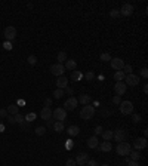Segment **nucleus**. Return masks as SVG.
I'll list each match as a JSON object with an SVG mask.
<instances>
[{
	"label": "nucleus",
	"mask_w": 148,
	"mask_h": 166,
	"mask_svg": "<svg viewBox=\"0 0 148 166\" xmlns=\"http://www.w3.org/2000/svg\"><path fill=\"white\" fill-rule=\"evenodd\" d=\"M93 116H95V108H93L90 104L84 105V107L80 110V117H81L83 120H90Z\"/></svg>",
	"instance_id": "1"
},
{
	"label": "nucleus",
	"mask_w": 148,
	"mask_h": 166,
	"mask_svg": "<svg viewBox=\"0 0 148 166\" xmlns=\"http://www.w3.org/2000/svg\"><path fill=\"white\" fill-rule=\"evenodd\" d=\"M64 90H65L67 93H73V89H71V87H68V86H67V87H65Z\"/></svg>",
	"instance_id": "50"
},
{
	"label": "nucleus",
	"mask_w": 148,
	"mask_h": 166,
	"mask_svg": "<svg viewBox=\"0 0 148 166\" xmlns=\"http://www.w3.org/2000/svg\"><path fill=\"white\" fill-rule=\"evenodd\" d=\"M77 101H78L80 104H83V105H87V104H90V101H92V96H90V95H86V93H83V95H80V96L77 98Z\"/></svg>",
	"instance_id": "18"
},
{
	"label": "nucleus",
	"mask_w": 148,
	"mask_h": 166,
	"mask_svg": "<svg viewBox=\"0 0 148 166\" xmlns=\"http://www.w3.org/2000/svg\"><path fill=\"white\" fill-rule=\"evenodd\" d=\"M112 133H114V130H104V132H102L104 141H111V139H112Z\"/></svg>",
	"instance_id": "27"
},
{
	"label": "nucleus",
	"mask_w": 148,
	"mask_h": 166,
	"mask_svg": "<svg viewBox=\"0 0 148 166\" xmlns=\"http://www.w3.org/2000/svg\"><path fill=\"white\" fill-rule=\"evenodd\" d=\"M3 46H4V49H7V50H10V49H12V42H4V44H3Z\"/></svg>",
	"instance_id": "43"
},
{
	"label": "nucleus",
	"mask_w": 148,
	"mask_h": 166,
	"mask_svg": "<svg viewBox=\"0 0 148 166\" xmlns=\"http://www.w3.org/2000/svg\"><path fill=\"white\" fill-rule=\"evenodd\" d=\"M120 113L121 114H124V116H127V114H132L133 113V102L132 101H121L120 104Z\"/></svg>",
	"instance_id": "2"
},
{
	"label": "nucleus",
	"mask_w": 148,
	"mask_h": 166,
	"mask_svg": "<svg viewBox=\"0 0 148 166\" xmlns=\"http://www.w3.org/2000/svg\"><path fill=\"white\" fill-rule=\"evenodd\" d=\"M52 124H53V119H49L47 120V126H52Z\"/></svg>",
	"instance_id": "51"
},
{
	"label": "nucleus",
	"mask_w": 148,
	"mask_h": 166,
	"mask_svg": "<svg viewBox=\"0 0 148 166\" xmlns=\"http://www.w3.org/2000/svg\"><path fill=\"white\" fill-rule=\"evenodd\" d=\"M132 70H133V68H132L130 64H124V67H123V73H124V74H130Z\"/></svg>",
	"instance_id": "32"
},
{
	"label": "nucleus",
	"mask_w": 148,
	"mask_h": 166,
	"mask_svg": "<svg viewBox=\"0 0 148 166\" xmlns=\"http://www.w3.org/2000/svg\"><path fill=\"white\" fill-rule=\"evenodd\" d=\"M101 61L102 62H107V61H111V55L108 53V52H104V53H101Z\"/></svg>",
	"instance_id": "29"
},
{
	"label": "nucleus",
	"mask_w": 148,
	"mask_h": 166,
	"mask_svg": "<svg viewBox=\"0 0 148 166\" xmlns=\"http://www.w3.org/2000/svg\"><path fill=\"white\" fill-rule=\"evenodd\" d=\"M124 80H126V82H124L126 86H136V84H139V76L130 73V74H126Z\"/></svg>",
	"instance_id": "8"
},
{
	"label": "nucleus",
	"mask_w": 148,
	"mask_h": 166,
	"mask_svg": "<svg viewBox=\"0 0 148 166\" xmlns=\"http://www.w3.org/2000/svg\"><path fill=\"white\" fill-rule=\"evenodd\" d=\"M52 117L56 122H64L67 119V110L62 108V107H59V108H56V110L52 111Z\"/></svg>",
	"instance_id": "4"
},
{
	"label": "nucleus",
	"mask_w": 148,
	"mask_h": 166,
	"mask_svg": "<svg viewBox=\"0 0 148 166\" xmlns=\"http://www.w3.org/2000/svg\"><path fill=\"white\" fill-rule=\"evenodd\" d=\"M0 117H4V119L7 117V110H6V108H1V110H0Z\"/></svg>",
	"instance_id": "42"
},
{
	"label": "nucleus",
	"mask_w": 148,
	"mask_h": 166,
	"mask_svg": "<svg viewBox=\"0 0 148 166\" xmlns=\"http://www.w3.org/2000/svg\"><path fill=\"white\" fill-rule=\"evenodd\" d=\"M118 12H120V15H123V16H130V15L133 13V6L129 4V3H124Z\"/></svg>",
	"instance_id": "12"
},
{
	"label": "nucleus",
	"mask_w": 148,
	"mask_h": 166,
	"mask_svg": "<svg viewBox=\"0 0 148 166\" xmlns=\"http://www.w3.org/2000/svg\"><path fill=\"white\" fill-rule=\"evenodd\" d=\"M124 77H126V74H124L123 71H115V73H114V79H115L117 82H123Z\"/></svg>",
	"instance_id": "26"
},
{
	"label": "nucleus",
	"mask_w": 148,
	"mask_h": 166,
	"mask_svg": "<svg viewBox=\"0 0 148 166\" xmlns=\"http://www.w3.org/2000/svg\"><path fill=\"white\" fill-rule=\"evenodd\" d=\"M68 86V79L65 76H59L56 77V87L58 89H65Z\"/></svg>",
	"instance_id": "15"
},
{
	"label": "nucleus",
	"mask_w": 148,
	"mask_h": 166,
	"mask_svg": "<svg viewBox=\"0 0 148 166\" xmlns=\"http://www.w3.org/2000/svg\"><path fill=\"white\" fill-rule=\"evenodd\" d=\"M64 67H65V70H73V71H74V70H75V67H77V62H75L74 59H67Z\"/></svg>",
	"instance_id": "23"
},
{
	"label": "nucleus",
	"mask_w": 148,
	"mask_h": 166,
	"mask_svg": "<svg viewBox=\"0 0 148 166\" xmlns=\"http://www.w3.org/2000/svg\"><path fill=\"white\" fill-rule=\"evenodd\" d=\"M68 135L70 136H75V135H78L80 133V127L78 126H75V124H73V126H68Z\"/></svg>",
	"instance_id": "20"
},
{
	"label": "nucleus",
	"mask_w": 148,
	"mask_h": 166,
	"mask_svg": "<svg viewBox=\"0 0 148 166\" xmlns=\"http://www.w3.org/2000/svg\"><path fill=\"white\" fill-rule=\"evenodd\" d=\"M118 156H129V153L132 151V147L129 142H118L117 148H115Z\"/></svg>",
	"instance_id": "3"
},
{
	"label": "nucleus",
	"mask_w": 148,
	"mask_h": 166,
	"mask_svg": "<svg viewBox=\"0 0 148 166\" xmlns=\"http://www.w3.org/2000/svg\"><path fill=\"white\" fill-rule=\"evenodd\" d=\"M65 147L70 150V148H73V141L71 139H67V144H65Z\"/></svg>",
	"instance_id": "49"
},
{
	"label": "nucleus",
	"mask_w": 148,
	"mask_h": 166,
	"mask_svg": "<svg viewBox=\"0 0 148 166\" xmlns=\"http://www.w3.org/2000/svg\"><path fill=\"white\" fill-rule=\"evenodd\" d=\"M34 132H36L38 136H40V135H44V132H46V127H43V126H38V127H36V130H34Z\"/></svg>",
	"instance_id": "34"
},
{
	"label": "nucleus",
	"mask_w": 148,
	"mask_h": 166,
	"mask_svg": "<svg viewBox=\"0 0 148 166\" xmlns=\"http://www.w3.org/2000/svg\"><path fill=\"white\" fill-rule=\"evenodd\" d=\"M40 117H41L43 120L52 119V110H50V107H43V110H41V113H40Z\"/></svg>",
	"instance_id": "17"
},
{
	"label": "nucleus",
	"mask_w": 148,
	"mask_h": 166,
	"mask_svg": "<svg viewBox=\"0 0 148 166\" xmlns=\"http://www.w3.org/2000/svg\"><path fill=\"white\" fill-rule=\"evenodd\" d=\"M13 120H15V123H22V122H24V116L18 113V114L13 116Z\"/></svg>",
	"instance_id": "33"
},
{
	"label": "nucleus",
	"mask_w": 148,
	"mask_h": 166,
	"mask_svg": "<svg viewBox=\"0 0 148 166\" xmlns=\"http://www.w3.org/2000/svg\"><path fill=\"white\" fill-rule=\"evenodd\" d=\"M127 166H139V163L135 162V160H130V159H129V160H127Z\"/></svg>",
	"instance_id": "45"
},
{
	"label": "nucleus",
	"mask_w": 148,
	"mask_h": 166,
	"mask_svg": "<svg viewBox=\"0 0 148 166\" xmlns=\"http://www.w3.org/2000/svg\"><path fill=\"white\" fill-rule=\"evenodd\" d=\"M77 166H78V165H77Z\"/></svg>",
	"instance_id": "55"
},
{
	"label": "nucleus",
	"mask_w": 148,
	"mask_h": 166,
	"mask_svg": "<svg viewBox=\"0 0 148 166\" xmlns=\"http://www.w3.org/2000/svg\"><path fill=\"white\" fill-rule=\"evenodd\" d=\"M64 71H65L64 64H53V65L50 67V73H52L53 76H56V77L64 76Z\"/></svg>",
	"instance_id": "7"
},
{
	"label": "nucleus",
	"mask_w": 148,
	"mask_h": 166,
	"mask_svg": "<svg viewBox=\"0 0 148 166\" xmlns=\"http://www.w3.org/2000/svg\"><path fill=\"white\" fill-rule=\"evenodd\" d=\"M77 104H78L77 98H75V96H70V98L65 101V104H64V108H65V110H68V111H73V110H75Z\"/></svg>",
	"instance_id": "10"
},
{
	"label": "nucleus",
	"mask_w": 148,
	"mask_h": 166,
	"mask_svg": "<svg viewBox=\"0 0 148 166\" xmlns=\"http://www.w3.org/2000/svg\"><path fill=\"white\" fill-rule=\"evenodd\" d=\"M74 160H75V165L84 166L87 163V160H89V154L87 153H80V154H77V157Z\"/></svg>",
	"instance_id": "11"
},
{
	"label": "nucleus",
	"mask_w": 148,
	"mask_h": 166,
	"mask_svg": "<svg viewBox=\"0 0 148 166\" xmlns=\"http://www.w3.org/2000/svg\"><path fill=\"white\" fill-rule=\"evenodd\" d=\"M147 92H148V86L145 84V86H144V93H147Z\"/></svg>",
	"instance_id": "53"
},
{
	"label": "nucleus",
	"mask_w": 148,
	"mask_h": 166,
	"mask_svg": "<svg viewBox=\"0 0 148 166\" xmlns=\"http://www.w3.org/2000/svg\"><path fill=\"white\" fill-rule=\"evenodd\" d=\"M84 79H86V80H92V79H93V73H92V71H87L86 76H84Z\"/></svg>",
	"instance_id": "40"
},
{
	"label": "nucleus",
	"mask_w": 148,
	"mask_h": 166,
	"mask_svg": "<svg viewBox=\"0 0 148 166\" xmlns=\"http://www.w3.org/2000/svg\"><path fill=\"white\" fill-rule=\"evenodd\" d=\"M65 166H77V165H75V160H74V159H68V160L65 162Z\"/></svg>",
	"instance_id": "39"
},
{
	"label": "nucleus",
	"mask_w": 148,
	"mask_h": 166,
	"mask_svg": "<svg viewBox=\"0 0 148 166\" xmlns=\"http://www.w3.org/2000/svg\"><path fill=\"white\" fill-rule=\"evenodd\" d=\"M3 36H4V39H6L7 42L15 40V37H16V28H15V27H12V25L6 27V28H4V31H3Z\"/></svg>",
	"instance_id": "5"
},
{
	"label": "nucleus",
	"mask_w": 148,
	"mask_h": 166,
	"mask_svg": "<svg viewBox=\"0 0 148 166\" xmlns=\"http://www.w3.org/2000/svg\"><path fill=\"white\" fill-rule=\"evenodd\" d=\"M86 166H99V165H98V162H96L95 159H89L87 163H86Z\"/></svg>",
	"instance_id": "36"
},
{
	"label": "nucleus",
	"mask_w": 148,
	"mask_h": 166,
	"mask_svg": "<svg viewBox=\"0 0 148 166\" xmlns=\"http://www.w3.org/2000/svg\"><path fill=\"white\" fill-rule=\"evenodd\" d=\"M110 64H111V67H112L115 71H121V70H123V67H124V61H123L121 58H111Z\"/></svg>",
	"instance_id": "9"
},
{
	"label": "nucleus",
	"mask_w": 148,
	"mask_h": 166,
	"mask_svg": "<svg viewBox=\"0 0 148 166\" xmlns=\"http://www.w3.org/2000/svg\"><path fill=\"white\" fill-rule=\"evenodd\" d=\"M19 124H21V127H22L24 130H28V129H30V123H28V122H25V120H24L22 123H19Z\"/></svg>",
	"instance_id": "38"
},
{
	"label": "nucleus",
	"mask_w": 148,
	"mask_h": 166,
	"mask_svg": "<svg viewBox=\"0 0 148 166\" xmlns=\"http://www.w3.org/2000/svg\"><path fill=\"white\" fill-rule=\"evenodd\" d=\"M24 120H25V122H28V123H31L33 120H36V114H34V113H28V114L24 117Z\"/></svg>",
	"instance_id": "31"
},
{
	"label": "nucleus",
	"mask_w": 148,
	"mask_h": 166,
	"mask_svg": "<svg viewBox=\"0 0 148 166\" xmlns=\"http://www.w3.org/2000/svg\"><path fill=\"white\" fill-rule=\"evenodd\" d=\"M6 120H7V122H9L10 124H15V120H13V116H10V114H7Z\"/></svg>",
	"instance_id": "44"
},
{
	"label": "nucleus",
	"mask_w": 148,
	"mask_h": 166,
	"mask_svg": "<svg viewBox=\"0 0 148 166\" xmlns=\"http://www.w3.org/2000/svg\"><path fill=\"white\" fill-rule=\"evenodd\" d=\"M50 104H52V101H50V99H46V107H49Z\"/></svg>",
	"instance_id": "52"
},
{
	"label": "nucleus",
	"mask_w": 148,
	"mask_h": 166,
	"mask_svg": "<svg viewBox=\"0 0 148 166\" xmlns=\"http://www.w3.org/2000/svg\"><path fill=\"white\" fill-rule=\"evenodd\" d=\"M126 89H127V86H126V83L124 82H117L114 84V90H115V95H124L126 93Z\"/></svg>",
	"instance_id": "13"
},
{
	"label": "nucleus",
	"mask_w": 148,
	"mask_h": 166,
	"mask_svg": "<svg viewBox=\"0 0 148 166\" xmlns=\"http://www.w3.org/2000/svg\"><path fill=\"white\" fill-rule=\"evenodd\" d=\"M112 138L115 139V142H124L126 138H127V132L124 129H117L114 133H112Z\"/></svg>",
	"instance_id": "6"
},
{
	"label": "nucleus",
	"mask_w": 148,
	"mask_h": 166,
	"mask_svg": "<svg viewBox=\"0 0 148 166\" xmlns=\"http://www.w3.org/2000/svg\"><path fill=\"white\" fill-rule=\"evenodd\" d=\"M56 59H58V64H62V62H65V61H67L68 58H67V53H65L64 50H61V52L58 53Z\"/></svg>",
	"instance_id": "25"
},
{
	"label": "nucleus",
	"mask_w": 148,
	"mask_h": 166,
	"mask_svg": "<svg viewBox=\"0 0 148 166\" xmlns=\"http://www.w3.org/2000/svg\"><path fill=\"white\" fill-rule=\"evenodd\" d=\"M36 62H37V58L34 55H30V56H28V64H33V65H34Z\"/></svg>",
	"instance_id": "37"
},
{
	"label": "nucleus",
	"mask_w": 148,
	"mask_h": 166,
	"mask_svg": "<svg viewBox=\"0 0 148 166\" xmlns=\"http://www.w3.org/2000/svg\"><path fill=\"white\" fill-rule=\"evenodd\" d=\"M52 126H53V130H55L56 133H61V132L64 130V122H56V120H55Z\"/></svg>",
	"instance_id": "22"
},
{
	"label": "nucleus",
	"mask_w": 148,
	"mask_h": 166,
	"mask_svg": "<svg viewBox=\"0 0 148 166\" xmlns=\"http://www.w3.org/2000/svg\"><path fill=\"white\" fill-rule=\"evenodd\" d=\"M102 132H104V130H102L101 126H96V127H95V135H99V133H102Z\"/></svg>",
	"instance_id": "47"
},
{
	"label": "nucleus",
	"mask_w": 148,
	"mask_h": 166,
	"mask_svg": "<svg viewBox=\"0 0 148 166\" xmlns=\"http://www.w3.org/2000/svg\"><path fill=\"white\" fill-rule=\"evenodd\" d=\"M141 76H142L144 79H147V77H148V70L145 68V67H144V68L141 70Z\"/></svg>",
	"instance_id": "41"
},
{
	"label": "nucleus",
	"mask_w": 148,
	"mask_h": 166,
	"mask_svg": "<svg viewBox=\"0 0 148 166\" xmlns=\"http://www.w3.org/2000/svg\"><path fill=\"white\" fill-rule=\"evenodd\" d=\"M62 95H64V89H55V92H53V98L59 99V98H62Z\"/></svg>",
	"instance_id": "30"
},
{
	"label": "nucleus",
	"mask_w": 148,
	"mask_h": 166,
	"mask_svg": "<svg viewBox=\"0 0 148 166\" xmlns=\"http://www.w3.org/2000/svg\"><path fill=\"white\" fill-rule=\"evenodd\" d=\"M133 147L136 148V151H139V150L145 148V147H147V138H138V139H135Z\"/></svg>",
	"instance_id": "14"
},
{
	"label": "nucleus",
	"mask_w": 148,
	"mask_h": 166,
	"mask_svg": "<svg viewBox=\"0 0 148 166\" xmlns=\"http://www.w3.org/2000/svg\"><path fill=\"white\" fill-rule=\"evenodd\" d=\"M110 16L111 18H118V16H120V12H118L117 9H112L110 12Z\"/></svg>",
	"instance_id": "35"
},
{
	"label": "nucleus",
	"mask_w": 148,
	"mask_h": 166,
	"mask_svg": "<svg viewBox=\"0 0 148 166\" xmlns=\"http://www.w3.org/2000/svg\"><path fill=\"white\" fill-rule=\"evenodd\" d=\"M70 79H71L73 82H78V80H81V79H83V74H81L80 71H73V73H71V76H70Z\"/></svg>",
	"instance_id": "24"
},
{
	"label": "nucleus",
	"mask_w": 148,
	"mask_h": 166,
	"mask_svg": "<svg viewBox=\"0 0 148 166\" xmlns=\"http://www.w3.org/2000/svg\"><path fill=\"white\" fill-rule=\"evenodd\" d=\"M133 122H135V123L141 122V116H139V114H133Z\"/></svg>",
	"instance_id": "48"
},
{
	"label": "nucleus",
	"mask_w": 148,
	"mask_h": 166,
	"mask_svg": "<svg viewBox=\"0 0 148 166\" xmlns=\"http://www.w3.org/2000/svg\"><path fill=\"white\" fill-rule=\"evenodd\" d=\"M98 138H96V135H93V136H90L89 139H87V147L89 148H96L98 147Z\"/></svg>",
	"instance_id": "19"
},
{
	"label": "nucleus",
	"mask_w": 148,
	"mask_h": 166,
	"mask_svg": "<svg viewBox=\"0 0 148 166\" xmlns=\"http://www.w3.org/2000/svg\"><path fill=\"white\" fill-rule=\"evenodd\" d=\"M18 113H19V107H18L16 104H12V105L7 107V114L15 116V114H18Z\"/></svg>",
	"instance_id": "21"
},
{
	"label": "nucleus",
	"mask_w": 148,
	"mask_h": 166,
	"mask_svg": "<svg viewBox=\"0 0 148 166\" xmlns=\"http://www.w3.org/2000/svg\"><path fill=\"white\" fill-rule=\"evenodd\" d=\"M129 156H130V160H135V162H138V160L141 159L139 151H130V153H129Z\"/></svg>",
	"instance_id": "28"
},
{
	"label": "nucleus",
	"mask_w": 148,
	"mask_h": 166,
	"mask_svg": "<svg viewBox=\"0 0 148 166\" xmlns=\"http://www.w3.org/2000/svg\"><path fill=\"white\" fill-rule=\"evenodd\" d=\"M102 166H110V165H108V163H104V165H102Z\"/></svg>",
	"instance_id": "54"
},
{
	"label": "nucleus",
	"mask_w": 148,
	"mask_h": 166,
	"mask_svg": "<svg viewBox=\"0 0 148 166\" xmlns=\"http://www.w3.org/2000/svg\"><path fill=\"white\" fill-rule=\"evenodd\" d=\"M99 151H105V153H108L112 150V145H111L110 141H104V142H101V144H98V147H96Z\"/></svg>",
	"instance_id": "16"
},
{
	"label": "nucleus",
	"mask_w": 148,
	"mask_h": 166,
	"mask_svg": "<svg viewBox=\"0 0 148 166\" xmlns=\"http://www.w3.org/2000/svg\"><path fill=\"white\" fill-rule=\"evenodd\" d=\"M112 102H114V104H120V102H121V99H120V96H118V95H115V96L112 98Z\"/></svg>",
	"instance_id": "46"
}]
</instances>
